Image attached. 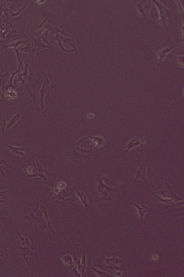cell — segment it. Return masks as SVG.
Here are the masks:
<instances>
[{
	"label": "cell",
	"mask_w": 184,
	"mask_h": 277,
	"mask_svg": "<svg viewBox=\"0 0 184 277\" xmlns=\"http://www.w3.org/2000/svg\"><path fill=\"white\" fill-rule=\"evenodd\" d=\"M33 40H34L35 44L33 45V46H30V45L29 44L28 47H25V48H24V49H21V51H24L28 52V53H32L33 59H34V54L35 53V51H39V50H41L43 49H45V48H50V47L47 46L42 43L40 40H35V38H33Z\"/></svg>",
	"instance_id": "cell-1"
},
{
	"label": "cell",
	"mask_w": 184,
	"mask_h": 277,
	"mask_svg": "<svg viewBox=\"0 0 184 277\" xmlns=\"http://www.w3.org/2000/svg\"><path fill=\"white\" fill-rule=\"evenodd\" d=\"M147 165L148 162L147 159H146L145 160V162H143V163L140 165L139 168H138L133 184H135L137 180H140L142 181H143L144 180H145V179H147V178H146V169H147Z\"/></svg>",
	"instance_id": "cell-2"
},
{
	"label": "cell",
	"mask_w": 184,
	"mask_h": 277,
	"mask_svg": "<svg viewBox=\"0 0 184 277\" xmlns=\"http://www.w3.org/2000/svg\"><path fill=\"white\" fill-rule=\"evenodd\" d=\"M46 93V89H45V82H44L43 84V87H42V89L39 92V93H33V92L30 91V95H31V97H33V101H34V103H35L36 100L37 99V97L40 99V103L41 105V110L43 111V113L44 114V108H45V105L43 104V97L45 94Z\"/></svg>",
	"instance_id": "cell-3"
},
{
	"label": "cell",
	"mask_w": 184,
	"mask_h": 277,
	"mask_svg": "<svg viewBox=\"0 0 184 277\" xmlns=\"http://www.w3.org/2000/svg\"><path fill=\"white\" fill-rule=\"evenodd\" d=\"M143 144H144V140H140V139H131V140L127 144L126 149H125V154H124V157L125 159H126V155H127V154L128 153V152L132 148H134V147H137V146H138V145L141 146L142 150L143 151V149H144Z\"/></svg>",
	"instance_id": "cell-4"
},
{
	"label": "cell",
	"mask_w": 184,
	"mask_h": 277,
	"mask_svg": "<svg viewBox=\"0 0 184 277\" xmlns=\"http://www.w3.org/2000/svg\"><path fill=\"white\" fill-rule=\"evenodd\" d=\"M177 46H170L168 48H165V49H162L161 51H160V52H159L158 55V69H160V66L161 63H162V61H163V59L166 57L167 54H168V53H170V52L171 51V50L173 49L174 48L177 47Z\"/></svg>",
	"instance_id": "cell-5"
},
{
	"label": "cell",
	"mask_w": 184,
	"mask_h": 277,
	"mask_svg": "<svg viewBox=\"0 0 184 277\" xmlns=\"http://www.w3.org/2000/svg\"><path fill=\"white\" fill-rule=\"evenodd\" d=\"M152 2H154L155 5H157V7H158L159 11H160V21L162 22V23L164 25V26H166V12H167V9L166 7H164L163 5H162L160 2H158L157 1H153Z\"/></svg>",
	"instance_id": "cell-6"
},
{
	"label": "cell",
	"mask_w": 184,
	"mask_h": 277,
	"mask_svg": "<svg viewBox=\"0 0 184 277\" xmlns=\"http://www.w3.org/2000/svg\"><path fill=\"white\" fill-rule=\"evenodd\" d=\"M134 206L136 207V209H137L138 213L140 214V221L142 222V221L143 220L144 216L145 214L147 213L148 212L150 211V208L147 207V206L145 204H134Z\"/></svg>",
	"instance_id": "cell-7"
},
{
	"label": "cell",
	"mask_w": 184,
	"mask_h": 277,
	"mask_svg": "<svg viewBox=\"0 0 184 277\" xmlns=\"http://www.w3.org/2000/svg\"><path fill=\"white\" fill-rule=\"evenodd\" d=\"M20 116H21V112H19V113H17L16 115L9 118L10 120L7 123V124H6V130L11 128V127L14 125V124H15V123L20 119Z\"/></svg>",
	"instance_id": "cell-8"
},
{
	"label": "cell",
	"mask_w": 184,
	"mask_h": 277,
	"mask_svg": "<svg viewBox=\"0 0 184 277\" xmlns=\"http://www.w3.org/2000/svg\"><path fill=\"white\" fill-rule=\"evenodd\" d=\"M7 147H9V148L11 149V151L13 153H14L15 154V155H20V156H26L24 154V152H23L24 151H28V149H24V148H22V147H14V146H10V145H7Z\"/></svg>",
	"instance_id": "cell-9"
},
{
	"label": "cell",
	"mask_w": 184,
	"mask_h": 277,
	"mask_svg": "<svg viewBox=\"0 0 184 277\" xmlns=\"http://www.w3.org/2000/svg\"><path fill=\"white\" fill-rule=\"evenodd\" d=\"M77 194H78V196L80 198V199L81 200V201H82L83 204L84 205L86 209H87L88 208V201H87L86 195L83 192H82V191H77Z\"/></svg>",
	"instance_id": "cell-10"
},
{
	"label": "cell",
	"mask_w": 184,
	"mask_h": 277,
	"mask_svg": "<svg viewBox=\"0 0 184 277\" xmlns=\"http://www.w3.org/2000/svg\"><path fill=\"white\" fill-rule=\"evenodd\" d=\"M86 256H85V251H83V256H82V262H81V266L80 267V269H81V275L83 276V274L85 271L86 269Z\"/></svg>",
	"instance_id": "cell-11"
},
{
	"label": "cell",
	"mask_w": 184,
	"mask_h": 277,
	"mask_svg": "<svg viewBox=\"0 0 184 277\" xmlns=\"http://www.w3.org/2000/svg\"><path fill=\"white\" fill-rule=\"evenodd\" d=\"M92 269H93L94 271L97 273V274H98V275H99V276H111V275L109 274H108V273H106V272H104V271H100V270H98V269H97V268H96L95 267H92Z\"/></svg>",
	"instance_id": "cell-12"
},
{
	"label": "cell",
	"mask_w": 184,
	"mask_h": 277,
	"mask_svg": "<svg viewBox=\"0 0 184 277\" xmlns=\"http://www.w3.org/2000/svg\"><path fill=\"white\" fill-rule=\"evenodd\" d=\"M27 42V41H16V42H14V43H12V44H10V45H8L7 47L6 48H8V47H17V46H18L20 44H21V43H25Z\"/></svg>",
	"instance_id": "cell-13"
},
{
	"label": "cell",
	"mask_w": 184,
	"mask_h": 277,
	"mask_svg": "<svg viewBox=\"0 0 184 277\" xmlns=\"http://www.w3.org/2000/svg\"><path fill=\"white\" fill-rule=\"evenodd\" d=\"M137 7H138V10H139V11L141 13L143 14V15L145 17V18H147V16H146V14H145V11H144V10H143V6H142L141 2L140 3V4H138V5H137Z\"/></svg>",
	"instance_id": "cell-14"
}]
</instances>
